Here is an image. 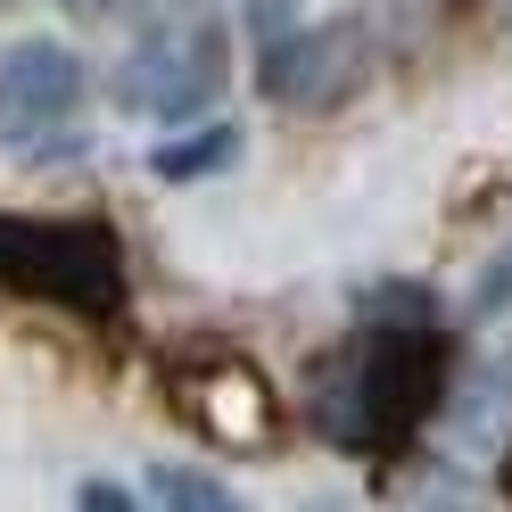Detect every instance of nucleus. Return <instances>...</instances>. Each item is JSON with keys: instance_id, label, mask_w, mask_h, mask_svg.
Here are the masks:
<instances>
[{"instance_id": "obj_5", "label": "nucleus", "mask_w": 512, "mask_h": 512, "mask_svg": "<svg viewBox=\"0 0 512 512\" xmlns=\"http://www.w3.org/2000/svg\"><path fill=\"white\" fill-rule=\"evenodd\" d=\"M372 67V34L364 17H323V25H298L290 42H273L265 58V91L281 108H331L364 83Z\"/></svg>"}, {"instance_id": "obj_1", "label": "nucleus", "mask_w": 512, "mask_h": 512, "mask_svg": "<svg viewBox=\"0 0 512 512\" xmlns=\"http://www.w3.org/2000/svg\"><path fill=\"white\" fill-rule=\"evenodd\" d=\"M438 405V339L422 323H372L323 397V430L339 446H405Z\"/></svg>"}, {"instance_id": "obj_6", "label": "nucleus", "mask_w": 512, "mask_h": 512, "mask_svg": "<svg viewBox=\"0 0 512 512\" xmlns=\"http://www.w3.org/2000/svg\"><path fill=\"white\" fill-rule=\"evenodd\" d=\"M240 157V124H199L182 141H157L149 149V174L157 182H199V174H223Z\"/></svg>"}, {"instance_id": "obj_8", "label": "nucleus", "mask_w": 512, "mask_h": 512, "mask_svg": "<svg viewBox=\"0 0 512 512\" xmlns=\"http://www.w3.org/2000/svg\"><path fill=\"white\" fill-rule=\"evenodd\" d=\"M496 306H512V248H504L496 265L471 281V314H496Z\"/></svg>"}, {"instance_id": "obj_4", "label": "nucleus", "mask_w": 512, "mask_h": 512, "mask_svg": "<svg viewBox=\"0 0 512 512\" xmlns=\"http://www.w3.org/2000/svg\"><path fill=\"white\" fill-rule=\"evenodd\" d=\"M223 91V25H174L149 34L124 67V100L157 124H190L207 100Z\"/></svg>"}, {"instance_id": "obj_9", "label": "nucleus", "mask_w": 512, "mask_h": 512, "mask_svg": "<svg viewBox=\"0 0 512 512\" xmlns=\"http://www.w3.org/2000/svg\"><path fill=\"white\" fill-rule=\"evenodd\" d=\"M75 504H83V512H133L141 496H133V488H116V479H83Z\"/></svg>"}, {"instance_id": "obj_7", "label": "nucleus", "mask_w": 512, "mask_h": 512, "mask_svg": "<svg viewBox=\"0 0 512 512\" xmlns=\"http://www.w3.org/2000/svg\"><path fill=\"white\" fill-rule=\"evenodd\" d=\"M141 504H166V512H232V488L207 479V471H190V463H149Z\"/></svg>"}, {"instance_id": "obj_3", "label": "nucleus", "mask_w": 512, "mask_h": 512, "mask_svg": "<svg viewBox=\"0 0 512 512\" xmlns=\"http://www.w3.org/2000/svg\"><path fill=\"white\" fill-rule=\"evenodd\" d=\"M83 91H91V67L75 42L58 34H25L0 50V149L9 157H42L75 133L83 116Z\"/></svg>"}, {"instance_id": "obj_10", "label": "nucleus", "mask_w": 512, "mask_h": 512, "mask_svg": "<svg viewBox=\"0 0 512 512\" xmlns=\"http://www.w3.org/2000/svg\"><path fill=\"white\" fill-rule=\"evenodd\" d=\"M67 9H108V0H67Z\"/></svg>"}, {"instance_id": "obj_2", "label": "nucleus", "mask_w": 512, "mask_h": 512, "mask_svg": "<svg viewBox=\"0 0 512 512\" xmlns=\"http://www.w3.org/2000/svg\"><path fill=\"white\" fill-rule=\"evenodd\" d=\"M0 290L108 323L124 306V248L91 215H0Z\"/></svg>"}]
</instances>
